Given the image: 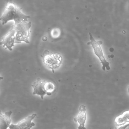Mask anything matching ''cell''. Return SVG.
Wrapping results in <instances>:
<instances>
[{"mask_svg":"<svg viewBox=\"0 0 129 129\" xmlns=\"http://www.w3.org/2000/svg\"><path fill=\"white\" fill-rule=\"evenodd\" d=\"M43 63L48 68L54 70L59 67L62 60L61 55L58 53L45 51L42 56Z\"/></svg>","mask_w":129,"mask_h":129,"instance_id":"cell-4","label":"cell"},{"mask_svg":"<svg viewBox=\"0 0 129 129\" xmlns=\"http://www.w3.org/2000/svg\"><path fill=\"white\" fill-rule=\"evenodd\" d=\"M4 79V78L3 77H2V76H0V80H2Z\"/></svg>","mask_w":129,"mask_h":129,"instance_id":"cell-12","label":"cell"},{"mask_svg":"<svg viewBox=\"0 0 129 129\" xmlns=\"http://www.w3.org/2000/svg\"><path fill=\"white\" fill-rule=\"evenodd\" d=\"M14 25L16 31L15 43H20L22 42L29 43V29L31 26V22L28 21H21L18 23H14Z\"/></svg>","mask_w":129,"mask_h":129,"instance_id":"cell-3","label":"cell"},{"mask_svg":"<svg viewBox=\"0 0 129 129\" xmlns=\"http://www.w3.org/2000/svg\"><path fill=\"white\" fill-rule=\"evenodd\" d=\"M21 10L22 8L18 7L13 3L8 2L0 17V21L2 22V25L6 24L11 20H14V23L21 21H28V18H30V17L24 14Z\"/></svg>","mask_w":129,"mask_h":129,"instance_id":"cell-1","label":"cell"},{"mask_svg":"<svg viewBox=\"0 0 129 129\" xmlns=\"http://www.w3.org/2000/svg\"><path fill=\"white\" fill-rule=\"evenodd\" d=\"M37 114H33L20 121L17 125L11 124L9 128L10 129H31L35 125V123L32 122V121L37 117Z\"/></svg>","mask_w":129,"mask_h":129,"instance_id":"cell-7","label":"cell"},{"mask_svg":"<svg viewBox=\"0 0 129 129\" xmlns=\"http://www.w3.org/2000/svg\"><path fill=\"white\" fill-rule=\"evenodd\" d=\"M128 93L129 94V86H128Z\"/></svg>","mask_w":129,"mask_h":129,"instance_id":"cell-13","label":"cell"},{"mask_svg":"<svg viewBox=\"0 0 129 129\" xmlns=\"http://www.w3.org/2000/svg\"><path fill=\"white\" fill-rule=\"evenodd\" d=\"M12 114V111H9L3 114L0 110V129H7L10 127L11 122L10 116Z\"/></svg>","mask_w":129,"mask_h":129,"instance_id":"cell-9","label":"cell"},{"mask_svg":"<svg viewBox=\"0 0 129 129\" xmlns=\"http://www.w3.org/2000/svg\"><path fill=\"white\" fill-rule=\"evenodd\" d=\"M90 36V41L88 42L87 44L91 45L93 48L95 54L99 58L102 65V69L105 70V69L107 70L110 69V63L108 62L104 56V53L102 48L101 47V45L103 44L102 41H96L93 38V36L91 33H89Z\"/></svg>","mask_w":129,"mask_h":129,"instance_id":"cell-5","label":"cell"},{"mask_svg":"<svg viewBox=\"0 0 129 129\" xmlns=\"http://www.w3.org/2000/svg\"><path fill=\"white\" fill-rule=\"evenodd\" d=\"M79 113L76 117L74 118V120L78 122L79 126L78 129H86L85 123L86 119V108L84 105H82L79 108Z\"/></svg>","mask_w":129,"mask_h":129,"instance_id":"cell-8","label":"cell"},{"mask_svg":"<svg viewBox=\"0 0 129 129\" xmlns=\"http://www.w3.org/2000/svg\"><path fill=\"white\" fill-rule=\"evenodd\" d=\"M129 126V123L125 125H123L121 126H120L119 128H117L116 129H126Z\"/></svg>","mask_w":129,"mask_h":129,"instance_id":"cell-11","label":"cell"},{"mask_svg":"<svg viewBox=\"0 0 129 129\" xmlns=\"http://www.w3.org/2000/svg\"><path fill=\"white\" fill-rule=\"evenodd\" d=\"M16 39V31L14 29V25H12L9 32L2 37V41L0 42V45H3L6 47V49L10 51L13 50L12 47L14 46Z\"/></svg>","mask_w":129,"mask_h":129,"instance_id":"cell-6","label":"cell"},{"mask_svg":"<svg viewBox=\"0 0 129 129\" xmlns=\"http://www.w3.org/2000/svg\"><path fill=\"white\" fill-rule=\"evenodd\" d=\"M115 124L117 126H122L126 123H129V110L123 112L115 119Z\"/></svg>","mask_w":129,"mask_h":129,"instance_id":"cell-10","label":"cell"},{"mask_svg":"<svg viewBox=\"0 0 129 129\" xmlns=\"http://www.w3.org/2000/svg\"><path fill=\"white\" fill-rule=\"evenodd\" d=\"M31 86L33 88V95H38L43 99L45 95H51L55 89V85L51 82L42 80L38 78Z\"/></svg>","mask_w":129,"mask_h":129,"instance_id":"cell-2","label":"cell"}]
</instances>
